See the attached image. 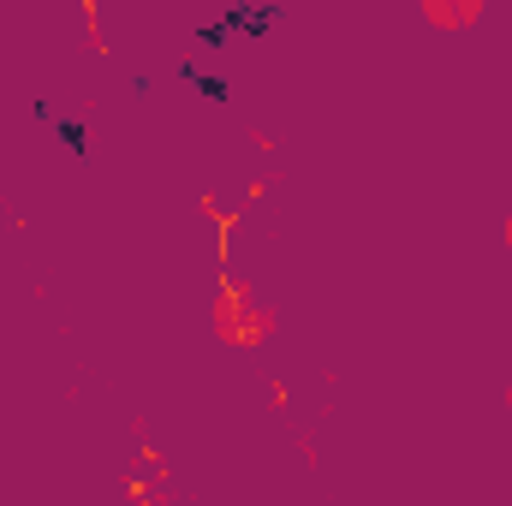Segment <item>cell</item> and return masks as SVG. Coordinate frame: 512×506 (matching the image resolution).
Masks as SVG:
<instances>
[{
    "label": "cell",
    "mask_w": 512,
    "mask_h": 506,
    "mask_svg": "<svg viewBox=\"0 0 512 506\" xmlns=\"http://www.w3.org/2000/svg\"><path fill=\"white\" fill-rule=\"evenodd\" d=\"M429 24H477V6H429Z\"/></svg>",
    "instance_id": "6da1fadb"
},
{
    "label": "cell",
    "mask_w": 512,
    "mask_h": 506,
    "mask_svg": "<svg viewBox=\"0 0 512 506\" xmlns=\"http://www.w3.org/2000/svg\"><path fill=\"white\" fill-rule=\"evenodd\" d=\"M507 245H512V215H507Z\"/></svg>",
    "instance_id": "7a4b0ae2"
},
{
    "label": "cell",
    "mask_w": 512,
    "mask_h": 506,
    "mask_svg": "<svg viewBox=\"0 0 512 506\" xmlns=\"http://www.w3.org/2000/svg\"><path fill=\"white\" fill-rule=\"evenodd\" d=\"M507 405H512V387H507Z\"/></svg>",
    "instance_id": "3957f363"
}]
</instances>
